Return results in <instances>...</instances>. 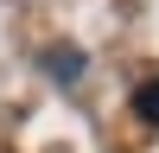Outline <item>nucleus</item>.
Masks as SVG:
<instances>
[{
	"instance_id": "f257e3e1",
	"label": "nucleus",
	"mask_w": 159,
	"mask_h": 153,
	"mask_svg": "<svg viewBox=\"0 0 159 153\" xmlns=\"http://www.w3.org/2000/svg\"><path fill=\"white\" fill-rule=\"evenodd\" d=\"M134 115H140L147 128H159V76H153V83H140V89H134Z\"/></svg>"
},
{
	"instance_id": "f03ea898",
	"label": "nucleus",
	"mask_w": 159,
	"mask_h": 153,
	"mask_svg": "<svg viewBox=\"0 0 159 153\" xmlns=\"http://www.w3.org/2000/svg\"><path fill=\"white\" fill-rule=\"evenodd\" d=\"M45 64L57 70V83H76V70H83V51H45Z\"/></svg>"
}]
</instances>
